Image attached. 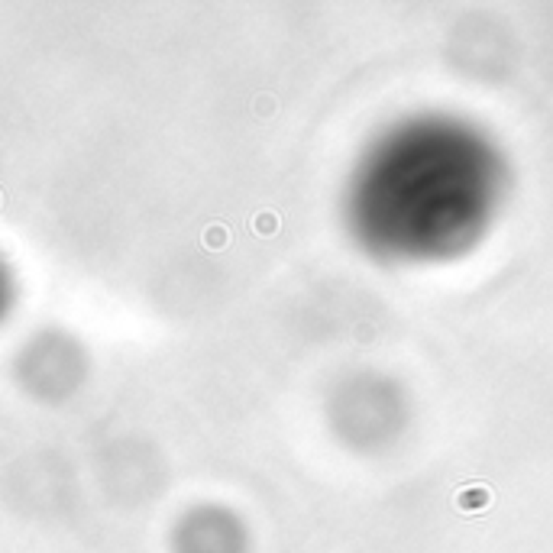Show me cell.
<instances>
[{"instance_id": "6da1fadb", "label": "cell", "mask_w": 553, "mask_h": 553, "mask_svg": "<svg viewBox=\"0 0 553 553\" xmlns=\"http://www.w3.org/2000/svg\"><path fill=\"white\" fill-rule=\"evenodd\" d=\"M492 502V492L486 486H466L456 492V508L460 511H486Z\"/></svg>"}]
</instances>
